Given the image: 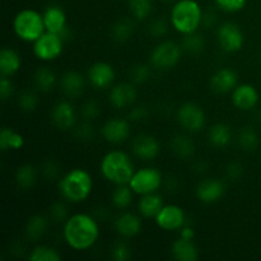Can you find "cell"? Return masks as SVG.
<instances>
[{"label":"cell","instance_id":"cell-43","mask_svg":"<svg viewBox=\"0 0 261 261\" xmlns=\"http://www.w3.org/2000/svg\"><path fill=\"white\" fill-rule=\"evenodd\" d=\"M111 257L115 261H127L132 257V250L127 244L119 241L111 247Z\"/></svg>","mask_w":261,"mask_h":261},{"label":"cell","instance_id":"cell-51","mask_svg":"<svg viewBox=\"0 0 261 261\" xmlns=\"http://www.w3.org/2000/svg\"><path fill=\"white\" fill-rule=\"evenodd\" d=\"M180 237H182V239L185 240H194V237H195V232H194V229L191 228V227L184 226L182 228L180 229Z\"/></svg>","mask_w":261,"mask_h":261},{"label":"cell","instance_id":"cell-50","mask_svg":"<svg viewBox=\"0 0 261 261\" xmlns=\"http://www.w3.org/2000/svg\"><path fill=\"white\" fill-rule=\"evenodd\" d=\"M216 22H217L216 13L212 12V10H208V12L204 13L203 20H201V25H204V27L206 28H211L216 24Z\"/></svg>","mask_w":261,"mask_h":261},{"label":"cell","instance_id":"cell-30","mask_svg":"<svg viewBox=\"0 0 261 261\" xmlns=\"http://www.w3.org/2000/svg\"><path fill=\"white\" fill-rule=\"evenodd\" d=\"M37 181V170L30 163L19 166L15 171V182L22 190H30Z\"/></svg>","mask_w":261,"mask_h":261},{"label":"cell","instance_id":"cell-31","mask_svg":"<svg viewBox=\"0 0 261 261\" xmlns=\"http://www.w3.org/2000/svg\"><path fill=\"white\" fill-rule=\"evenodd\" d=\"M24 145V138L12 127H3L0 132V148L2 150H18Z\"/></svg>","mask_w":261,"mask_h":261},{"label":"cell","instance_id":"cell-18","mask_svg":"<svg viewBox=\"0 0 261 261\" xmlns=\"http://www.w3.org/2000/svg\"><path fill=\"white\" fill-rule=\"evenodd\" d=\"M133 153L143 161H152L157 158L161 152V145L154 137L140 134L134 138L132 143Z\"/></svg>","mask_w":261,"mask_h":261},{"label":"cell","instance_id":"cell-35","mask_svg":"<svg viewBox=\"0 0 261 261\" xmlns=\"http://www.w3.org/2000/svg\"><path fill=\"white\" fill-rule=\"evenodd\" d=\"M237 142L239 145L245 150V152H254L259 147V135L252 127H242L237 134Z\"/></svg>","mask_w":261,"mask_h":261},{"label":"cell","instance_id":"cell-2","mask_svg":"<svg viewBox=\"0 0 261 261\" xmlns=\"http://www.w3.org/2000/svg\"><path fill=\"white\" fill-rule=\"evenodd\" d=\"M93 190V178L84 168H73L59 178V191L69 203H82Z\"/></svg>","mask_w":261,"mask_h":261},{"label":"cell","instance_id":"cell-46","mask_svg":"<svg viewBox=\"0 0 261 261\" xmlns=\"http://www.w3.org/2000/svg\"><path fill=\"white\" fill-rule=\"evenodd\" d=\"M41 172H42L43 177L47 180H56L60 177V166L56 161L47 160L42 163Z\"/></svg>","mask_w":261,"mask_h":261},{"label":"cell","instance_id":"cell-45","mask_svg":"<svg viewBox=\"0 0 261 261\" xmlns=\"http://www.w3.org/2000/svg\"><path fill=\"white\" fill-rule=\"evenodd\" d=\"M247 0H216L217 7L226 13H237L246 7Z\"/></svg>","mask_w":261,"mask_h":261},{"label":"cell","instance_id":"cell-34","mask_svg":"<svg viewBox=\"0 0 261 261\" xmlns=\"http://www.w3.org/2000/svg\"><path fill=\"white\" fill-rule=\"evenodd\" d=\"M181 46H182V50L190 55H200L205 50V38L198 32L184 35Z\"/></svg>","mask_w":261,"mask_h":261},{"label":"cell","instance_id":"cell-53","mask_svg":"<svg viewBox=\"0 0 261 261\" xmlns=\"http://www.w3.org/2000/svg\"><path fill=\"white\" fill-rule=\"evenodd\" d=\"M162 2H165V3H171V2H173V0H162Z\"/></svg>","mask_w":261,"mask_h":261},{"label":"cell","instance_id":"cell-10","mask_svg":"<svg viewBox=\"0 0 261 261\" xmlns=\"http://www.w3.org/2000/svg\"><path fill=\"white\" fill-rule=\"evenodd\" d=\"M177 121L190 133H199L205 125V112L195 102H185L177 110Z\"/></svg>","mask_w":261,"mask_h":261},{"label":"cell","instance_id":"cell-41","mask_svg":"<svg viewBox=\"0 0 261 261\" xmlns=\"http://www.w3.org/2000/svg\"><path fill=\"white\" fill-rule=\"evenodd\" d=\"M48 216L50 219L55 223H65L68 217V206L65 205L64 201H55L53 205L50 206V211H48Z\"/></svg>","mask_w":261,"mask_h":261},{"label":"cell","instance_id":"cell-38","mask_svg":"<svg viewBox=\"0 0 261 261\" xmlns=\"http://www.w3.org/2000/svg\"><path fill=\"white\" fill-rule=\"evenodd\" d=\"M18 106L24 112L35 111L38 106L37 94L33 91H30V89L22 91L19 96H18Z\"/></svg>","mask_w":261,"mask_h":261},{"label":"cell","instance_id":"cell-21","mask_svg":"<svg viewBox=\"0 0 261 261\" xmlns=\"http://www.w3.org/2000/svg\"><path fill=\"white\" fill-rule=\"evenodd\" d=\"M115 229L117 231V233L122 237H135L137 234L140 233L143 228V223L140 217H138L137 214L130 213V212H124V213L120 214L114 222Z\"/></svg>","mask_w":261,"mask_h":261},{"label":"cell","instance_id":"cell-48","mask_svg":"<svg viewBox=\"0 0 261 261\" xmlns=\"http://www.w3.org/2000/svg\"><path fill=\"white\" fill-rule=\"evenodd\" d=\"M148 115H149V112L145 106H134L129 111V120L133 122L144 121V120H147Z\"/></svg>","mask_w":261,"mask_h":261},{"label":"cell","instance_id":"cell-12","mask_svg":"<svg viewBox=\"0 0 261 261\" xmlns=\"http://www.w3.org/2000/svg\"><path fill=\"white\" fill-rule=\"evenodd\" d=\"M43 22L47 32L56 33L64 41L68 40L69 28L66 22V14L60 5H48L43 12Z\"/></svg>","mask_w":261,"mask_h":261},{"label":"cell","instance_id":"cell-29","mask_svg":"<svg viewBox=\"0 0 261 261\" xmlns=\"http://www.w3.org/2000/svg\"><path fill=\"white\" fill-rule=\"evenodd\" d=\"M56 81H58L56 74L48 66H40L33 75L35 87L43 93L53 91L56 86Z\"/></svg>","mask_w":261,"mask_h":261},{"label":"cell","instance_id":"cell-15","mask_svg":"<svg viewBox=\"0 0 261 261\" xmlns=\"http://www.w3.org/2000/svg\"><path fill=\"white\" fill-rule=\"evenodd\" d=\"M51 121L59 130L66 132L74 129L76 121V112L71 102L63 99L59 101L51 110Z\"/></svg>","mask_w":261,"mask_h":261},{"label":"cell","instance_id":"cell-4","mask_svg":"<svg viewBox=\"0 0 261 261\" xmlns=\"http://www.w3.org/2000/svg\"><path fill=\"white\" fill-rule=\"evenodd\" d=\"M203 9L195 0H177L171 10V24L181 35L198 31L203 20Z\"/></svg>","mask_w":261,"mask_h":261},{"label":"cell","instance_id":"cell-42","mask_svg":"<svg viewBox=\"0 0 261 261\" xmlns=\"http://www.w3.org/2000/svg\"><path fill=\"white\" fill-rule=\"evenodd\" d=\"M74 137L79 142H91L94 138V127L92 126V124H89V121L84 120L82 124L74 126Z\"/></svg>","mask_w":261,"mask_h":261},{"label":"cell","instance_id":"cell-37","mask_svg":"<svg viewBox=\"0 0 261 261\" xmlns=\"http://www.w3.org/2000/svg\"><path fill=\"white\" fill-rule=\"evenodd\" d=\"M28 259L31 261H59L61 256L53 247L46 246V245H38L31 251Z\"/></svg>","mask_w":261,"mask_h":261},{"label":"cell","instance_id":"cell-13","mask_svg":"<svg viewBox=\"0 0 261 261\" xmlns=\"http://www.w3.org/2000/svg\"><path fill=\"white\" fill-rule=\"evenodd\" d=\"M101 134L106 142L111 144H121L130 137V124L121 117L109 119L101 129Z\"/></svg>","mask_w":261,"mask_h":261},{"label":"cell","instance_id":"cell-3","mask_svg":"<svg viewBox=\"0 0 261 261\" xmlns=\"http://www.w3.org/2000/svg\"><path fill=\"white\" fill-rule=\"evenodd\" d=\"M102 176L115 185H126L135 173L134 163L127 153L122 150H111L101 160L99 166Z\"/></svg>","mask_w":261,"mask_h":261},{"label":"cell","instance_id":"cell-24","mask_svg":"<svg viewBox=\"0 0 261 261\" xmlns=\"http://www.w3.org/2000/svg\"><path fill=\"white\" fill-rule=\"evenodd\" d=\"M22 65L20 55L12 47H3L0 51V73L2 76H12Z\"/></svg>","mask_w":261,"mask_h":261},{"label":"cell","instance_id":"cell-11","mask_svg":"<svg viewBox=\"0 0 261 261\" xmlns=\"http://www.w3.org/2000/svg\"><path fill=\"white\" fill-rule=\"evenodd\" d=\"M155 223L161 229L167 232L178 231L186 223V214L181 206L176 204H167L163 205L160 213L155 217Z\"/></svg>","mask_w":261,"mask_h":261},{"label":"cell","instance_id":"cell-9","mask_svg":"<svg viewBox=\"0 0 261 261\" xmlns=\"http://www.w3.org/2000/svg\"><path fill=\"white\" fill-rule=\"evenodd\" d=\"M217 38L222 50L227 54L239 53L245 43V36L237 23L224 22L217 31Z\"/></svg>","mask_w":261,"mask_h":261},{"label":"cell","instance_id":"cell-49","mask_svg":"<svg viewBox=\"0 0 261 261\" xmlns=\"http://www.w3.org/2000/svg\"><path fill=\"white\" fill-rule=\"evenodd\" d=\"M13 92H14V86H13L9 76H3L2 81H0V96H2V101L9 99L12 97Z\"/></svg>","mask_w":261,"mask_h":261},{"label":"cell","instance_id":"cell-20","mask_svg":"<svg viewBox=\"0 0 261 261\" xmlns=\"http://www.w3.org/2000/svg\"><path fill=\"white\" fill-rule=\"evenodd\" d=\"M237 73L231 68H222L213 74L211 79V87L216 93L224 94L232 92L239 86Z\"/></svg>","mask_w":261,"mask_h":261},{"label":"cell","instance_id":"cell-5","mask_svg":"<svg viewBox=\"0 0 261 261\" xmlns=\"http://www.w3.org/2000/svg\"><path fill=\"white\" fill-rule=\"evenodd\" d=\"M13 30L19 40L33 43L46 32L43 15L35 9L20 10L13 20Z\"/></svg>","mask_w":261,"mask_h":261},{"label":"cell","instance_id":"cell-28","mask_svg":"<svg viewBox=\"0 0 261 261\" xmlns=\"http://www.w3.org/2000/svg\"><path fill=\"white\" fill-rule=\"evenodd\" d=\"M47 227V218L45 216H41V214H36V216L31 217L27 221V223H25L24 234L30 241H38L46 233Z\"/></svg>","mask_w":261,"mask_h":261},{"label":"cell","instance_id":"cell-6","mask_svg":"<svg viewBox=\"0 0 261 261\" xmlns=\"http://www.w3.org/2000/svg\"><path fill=\"white\" fill-rule=\"evenodd\" d=\"M182 51V46L177 42L163 41L150 53V64L158 70H170L178 64Z\"/></svg>","mask_w":261,"mask_h":261},{"label":"cell","instance_id":"cell-14","mask_svg":"<svg viewBox=\"0 0 261 261\" xmlns=\"http://www.w3.org/2000/svg\"><path fill=\"white\" fill-rule=\"evenodd\" d=\"M115 75H116L115 69L111 64L106 61H98L89 68L87 79L94 89H106L114 83Z\"/></svg>","mask_w":261,"mask_h":261},{"label":"cell","instance_id":"cell-26","mask_svg":"<svg viewBox=\"0 0 261 261\" xmlns=\"http://www.w3.org/2000/svg\"><path fill=\"white\" fill-rule=\"evenodd\" d=\"M170 148L176 157L181 160H189L195 154V143L188 135L177 134L171 139Z\"/></svg>","mask_w":261,"mask_h":261},{"label":"cell","instance_id":"cell-27","mask_svg":"<svg viewBox=\"0 0 261 261\" xmlns=\"http://www.w3.org/2000/svg\"><path fill=\"white\" fill-rule=\"evenodd\" d=\"M232 130L231 127L223 122L213 125L208 132V139L212 147L226 148L232 142Z\"/></svg>","mask_w":261,"mask_h":261},{"label":"cell","instance_id":"cell-44","mask_svg":"<svg viewBox=\"0 0 261 261\" xmlns=\"http://www.w3.org/2000/svg\"><path fill=\"white\" fill-rule=\"evenodd\" d=\"M168 22L163 18H158V19H154L150 22L149 27H148V32L152 37L154 38H161L163 36L167 35L168 32Z\"/></svg>","mask_w":261,"mask_h":261},{"label":"cell","instance_id":"cell-54","mask_svg":"<svg viewBox=\"0 0 261 261\" xmlns=\"http://www.w3.org/2000/svg\"><path fill=\"white\" fill-rule=\"evenodd\" d=\"M259 61H260V64H261V53H260V55H259Z\"/></svg>","mask_w":261,"mask_h":261},{"label":"cell","instance_id":"cell-23","mask_svg":"<svg viewBox=\"0 0 261 261\" xmlns=\"http://www.w3.org/2000/svg\"><path fill=\"white\" fill-rule=\"evenodd\" d=\"M171 254L173 259L178 261H196L199 259V250L193 240H185L182 237L173 242Z\"/></svg>","mask_w":261,"mask_h":261},{"label":"cell","instance_id":"cell-16","mask_svg":"<svg viewBox=\"0 0 261 261\" xmlns=\"http://www.w3.org/2000/svg\"><path fill=\"white\" fill-rule=\"evenodd\" d=\"M196 198L204 204L217 203L226 194V185L218 178H206L199 182L196 186Z\"/></svg>","mask_w":261,"mask_h":261},{"label":"cell","instance_id":"cell-17","mask_svg":"<svg viewBox=\"0 0 261 261\" xmlns=\"http://www.w3.org/2000/svg\"><path fill=\"white\" fill-rule=\"evenodd\" d=\"M259 92L252 84H239L232 91V103L240 111H250L259 103Z\"/></svg>","mask_w":261,"mask_h":261},{"label":"cell","instance_id":"cell-47","mask_svg":"<svg viewBox=\"0 0 261 261\" xmlns=\"http://www.w3.org/2000/svg\"><path fill=\"white\" fill-rule=\"evenodd\" d=\"M244 166L240 162H231L226 168V175L229 180L237 181L244 175Z\"/></svg>","mask_w":261,"mask_h":261},{"label":"cell","instance_id":"cell-7","mask_svg":"<svg viewBox=\"0 0 261 261\" xmlns=\"http://www.w3.org/2000/svg\"><path fill=\"white\" fill-rule=\"evenodd\" d=\"M163 185V176L158 168L143 167L135 171L130 180L129 186L138 195L157 193L158 189Z\"/></svg>","mask_w":261,"mask_h":261},{"label":"cell","instance_id":"cell-1","mask_svg":"<svg viewBox=\"0 0 261 261\" xmlns=\"http://www.w3.org/2000/svg\"><path fill=\"white\" fill-rule=\"evenodd\" d=\"M63 236L69 247L83 251L93 246L98 240V222L89 214H73L64 223Z\"/></svg>","mask_w":261,"mask_h":261},{"label":"cell","instance_id":"cell-19","mask_svg":"<svg viewBox=\"0 0 261 261\" xmlns=\"http://www.w3.org/2000/svg\"><path fill=\"white\" fill-rule=\"evenodd\" d=\"M138 96L137 88L133 83H119L111 88L109 93L110 103L117 110L130 107Z\"/></svg>","mask_w":261,"mask_h":261},{"label":"cell","instance_id":"cell-36","mask_svg":"<svg viewBox=\"0 0 261 261\" xmlns=\"http://www.w3.org/2000/svg\"><path fill=\"white\" fill-rule=\"evenodd\" d=\"M129 10L138 20L147 19L153 10L152 0H127Z\"/></svg>","mask_w":261,"mask_h":261},{"label":"cell","instance_id":"cell-52","mask_svg":"<svg viewBox=\"0 0 261 261\" xmlns=\"http://www.w3.org/2000/svg\"><path fill=\"white\" fill-rule=\"evenodd\" d=\"M194 168H195V171H198V172L203 173L206 171V163L205 162H196L195 165H194Z\"/></svg>","mask_w":261,"mask_h":261},{"label":"cell","instance_id":"cell-32","mask_svg":"<svg viewBox=\"0 0 261 261\" xmlns=\"http://www.w3.org/2000/svg\"><path fill=\"white\" fill-rule=\"evenodd\" d=\"M134 33V22L129 18H121L111 27V37L116 42H126Z\"/></svg>","mask_w":261,"mask_h":261},{"label":"cell","instance_id":"cell-39","mask_svg":"<svg viewBox=\"0 0 261 261\" xmlns=\"http://www.w3.org/2000/svg\"><path fill=\"white\" fill-rule=\"evenodd\" d=\"M129 74L133 83L142 84V83H145V82L150 78L152 70H150L149 65L140 63V64H135L134 66H132Z\"/></svg>","mask_w":261,"mask_h":261},{"label":"cell","instance_id":"cell-40","mask_svg":"<svg viewBox=\"0 0 261 261\" xmlns=\"http://www.w3.org/2000/svg\"><path fill=\"white\" fill-rule=\"evenodd\" d=\"M81 115L83 117V120H86V121L96 120L101 115V106L94 99H88V101H86L82 105Z\"/></svg>","mask_w":261,"mask_h":261},{"label":"cell","instance_id":"cell-33","mask_svg":"<svg viewBox=\"0 0 261 261\" xmlns=\"http://www.w3.org/2000/svg\"><path fill=\"white\" fill-rule=\"evenodd\" d=\"M134 194L135 193L130 188L129 184H126V185H116V189H115L111 195V201L115 208L126 209L133 203Z\"/></svg>","mask_w":261,"mask_h":261},{"label":"cell","instance_id":"cell-25","mask_svg":"<svg viewBox=\"0 0 261 261\" xmlns=\"http://www.w3.org/2000/svg\"><path fill=\"white\" fill-rule=\"evenodd\" d=\"M163 198L157 193L147 194V195L140 196V200L138 203V211L140 216L144 218H155L163 208Z\"/></svg>","mask_w":261,"mask_h":261},{"label":"cell","instance_id":"cell-22","mask_svg":"<svg viewBox=\"0 0 261 261\" xmlns=\"http://www.w3.org/2000/svg\"><path fill=\"white\" fill-rule=\"evenodd\" d=\"M84 87H86V79L75 70L66 71L60 79L61 91L69 98H76L81 96L84 91Z\"/></svg>","mask_w":261,"mask_h":261},{"label":"cell","instance_id":"cell-8","mask_svg":"<svg viewBox=\"0 0 261 261\" xmlns=\"http://www.w3.org/2000/svg\"><path fill=\"white\" fill-rule=\"evenodd\" d=\"M65 41L59 35L46 31L33 42V55L41 61H53L61 55Z\"/></svg>","mask_w":261,"mask_h":261}]
</instances>
